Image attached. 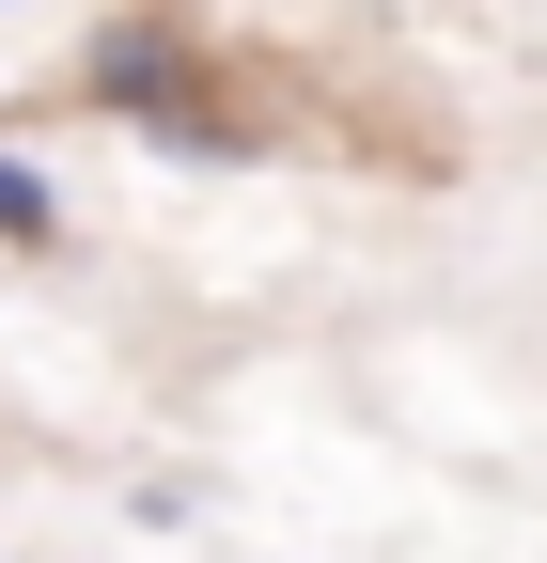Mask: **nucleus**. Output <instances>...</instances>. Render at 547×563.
I'll list each match as a JSON object with an SVG mask.
<instances>
[{"label": "nucleus", "instance_id": "obj_1", "mask_svg": "<svg viewBox=\"0 0 547 563\" xmlns=\"http://www.w3.org/2000/svg\"><path fill=\"white\" fill-rule=\"evenodd\" d=\"M63 95L110 110V125H142V141H172V157H250V110H220L235 63L203 47L188 16H110V32L79 47V79H63Z\"/></svg>", "mask_w": 547, "mask_h": 563}, {"label": "nucleus", "instance_id": "obj_2", "mask_svg": "<svg viewBox=\"0 0 547 563\" xmlns=\"http://www.w3.org/2000/svg\"><path fill=\"white\" fill-rule=\"evenodd\" d=\"M0 251H63V188H47V157H16V141H0Z\"/></svg>", "mask_w": 547, "mask_h": 563}, {"label": "nucleus", "instance_id": "obj_3", "mask_svg": "<svg viewBox=\"0 0 547 563\" xmlns=\"http://www.w3.org/2000/svg\"><path fill=\"white\" fill-rule=\"evenodd\" d=\"M0 16H16V0H0Z\"/></svg>", "mask_w": 547, "mask_h": 563}]
</instances>
